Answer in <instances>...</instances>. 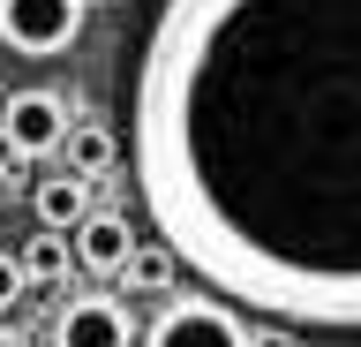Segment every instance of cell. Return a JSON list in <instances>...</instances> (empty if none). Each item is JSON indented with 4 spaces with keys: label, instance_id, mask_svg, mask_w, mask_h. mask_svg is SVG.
<instances>
[{
    "label": "cell",
    "instance_id": "cell-1",
    "mask_svg": "<svg viewBox=\"0 0 361 347\" xmlns=\"http://www.w3.org/2000/svg\"><path fill=\"white\" fill-rule=\"evenodd\" d=\"M128 166L203 295L361 332V0H158Z\"/></svg>",
    "mask_w": 361,
    "mask_h": 347
},
{
    "label": "cell",
    "instance_id": "cell-10",
    "mask_svg": "<svg viewBox=\"0 0 361 347\" xmlns=\"http://www.w3.org/2000/svg\"><path fill=\"white\" fill-rule=\"evenodd\" d=\"M166 272H173V257H166V249H135L121 279H135V287H166Z\"/></svg>",
    "mask_w": 361,
    "mask_h": 347
},
{
    "label": "cell",
    "instance_id": "cell-11",
    "mask_svg": "<svg viewBox=\"0 0 361 347\" xmlns=\"http://www.w3.org/2000/svg\"><path fill=\"white\" fill-rule=\"evenodd\" d=\"M23 295H30V279H23V257H16V249H0V317H8Z\"/></svg>",
    "mask_w": 361,
    "mask_h": 347
},
{
    "label": "cell",
    "instance_id": "cell-6",
    "mask_svg": "<svg viewBox=\"0 0 361 347\" xmlns=\"http://www.w3.org/2000/svg\"><path fill=\"white\" fill-rule=\"evenodd\" d=\"M128 257H135V227L121 219V211H90L83 227H75V272H128Z\"/></svg>",
    "mask_w": 361,
    "mask_h": 347
},
{
    "label": "cell",
    "instance_id": "cell-4",
    "mask_svg": "<svg viewBox=\"0 0 361 347\" xmlns=\"http://www.w3.org/2000/svg\"><path fill=\"white\" fill-rule=\"evenodd\" d=\"M53 347H143V332L121 295H75L53 317Z\"/></svg>",
    "mask_w": 361,
    "mask_h": 347
},
{
    "label": "cell",
    "instance_id": "cell-9",
    "mask_svg": "<svg viewBox=\"0 0 361 347\" xmlns=\"http://www.w3.org/2000/svg\"><path fill=\"white\" fill-rule=\"evenodd\" d=\"M16 257H23V279H30V287H53V279L75 272V242H68V234H38V242L16 249Z\"/></svg>",
    "mask_w": 361,
    "mask_h": 347
},
{
    "label": "cell",
    "instance_id": "cell-2",
    "mask_svg": "<svg viewBox=\"0 0 361 347\" xmlns=\"http://www.w3.org/2000/svg\"><path fill=\"white\" fill-rule=\"evenodd\" d=\"M143 347H248V324H241V310L219 302V295H173L151 317Z\"/></svg>",
    "mask_w": 361,
    "mask_h": 347
},
{
    "label": "cell",
    "instance_id": "cell-3",
    "mask_svg": "<svg viewBox=\"0 0 361 347\" xmlns=\"http://www.w3.org/2000/svg\"><path fill=\"white\" fill-rule=\"evenodd\" d=\"M75 30H83V0H0V46L30 53V61L68 53Z\"/></svg>",
    "mask_w": 361,
    "mask_h": 347
},
{
    "label": "cell",
    "instance_id": "cell-8",
    "mask_svg": "<svg viewBox=\"0 0 361 347\" xmlns=\"http://www.w3.org/2000/svg\"><path fill=\"white\" fill-rule=\"evenodd\" d=\"M113 159H121L113 129H68V143H61V166H68V174H83V182H98Z\"/></svg>",
    "mask_w": 361,
    "mask_h": 347
},
{
    "label": "cell",
    "instance_id": "cell-12",
    "mask_svg": "<svg viewBox=\"0 0 361 347\" xmlns=\"http://www.w3.org/2000/svg\"><path fill=\"white\" fill-rule=\"evenodd\" d=\"M0 347H16V332H8V324H0Z\"/></svg>",
    "mask_w": 361,
    "mask_h": 347
},
{
    "label": "cell",
    "instance_id": "cell-5",
    "mask_svg": "<svg viewBox=\"0 0 361 347\" xmlns=\"http://www.w3.org/2000/svg\"><path fill=\"white\" fill-rule=\"evenodd\" d=\"M68 129H75V121H68V106H61L53 91H38V83H30V91H16L8 106H0V143H8V151H23V159L61 151Z\"/></svg>",
    "mask_w": 361,
    "mask_h": 347
},
{
    "label": "cell",
    "instance_id": "cell-7",
    "mask_svg": "<svg viewBox=\"0 0 361 347\" xmlns=\"http://www.w3.org/2000/svg\"><path fill=\"white\" fill-rule=\"evenodd\" d=\"M30 204H38V227L45 234H68V227H83V219H90V182L61 166V174H45V182L30 189Z\"/></svg>",
    "mask_w": 361,
    "mask_h": 347
}]
</instances>
